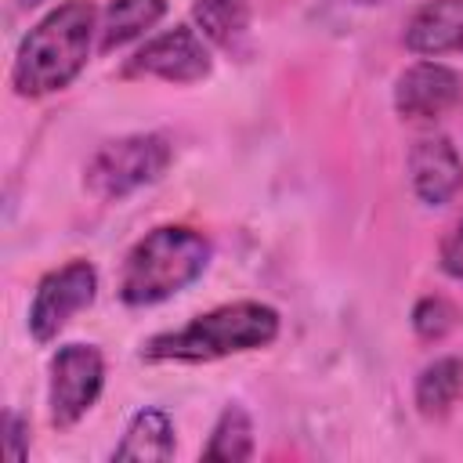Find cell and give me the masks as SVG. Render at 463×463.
<instances>
[{
    "instance_id": "6da1fadb",
    "label": "cell",
    "mask_w": 463,
    "mask_h": 463,
    "mask_svg": "<svg viewBox=\"0 0 463 463\" xmlns=\"http://www.w3.org/2000/svg\"><path fill=\"white\" fill-rule=\"evenodd\" d=\"M98 33L90 0H65L47 11L18 43L11 61V87L18 98H47L65 90L87 65Z\"/></svg>"
},
{
    "instance_id": "7a4b0ae2",
    "label": "cell",
    "mask_w": 463,
    "mask_h": 463,
    "mask_svg": "<svg viewBox=\"0 0 463 463\" xmlns=\"http://www.w3.org/2000/svg\"><path fill=\"white\" fill-rule=\"evenodd\" d=\"M279 311L260 300H235L195 315L188 326L156 333L141 344L145 362H217L228 354L257 351L275 344Z\"/></svg>"
},
{
    "instance_id": "3957f363",
    "label": "cell",
    "mask_w": 463,
    "mask_h": 463,
    "mask_svg": "<svg viewBox=\"0 0 463 463\" xmlns=\"http://www.w3.org/2000/svg\"><path fill=\"white\" fill-rule=\"evenodd\" d=\"M213 246L188 224H159L130 246L119 268V300L127 307H152L188 289L210 264Z\"/></svg>"
},
{
    "instance_id": "277c9868",
    "label": "cell",
    "mask_w": 463,
    "mask_h": 463,
    "mask_svg": "<svg viewBox=\"0 0 463 463\" xmlns=\"http://www.w3.org/2000/svg\"><path fill=\"white\" fill-rule=\"evenodd\" d=\"M174 159V145L166 134H123L105 141L83 170V184L101 203H119L145 184H156Z\"/></svg>"
},
{
    "instance_id": "5b68a950",
    "label": "cell",
    "mask_w": 463,
    "mask_h": 463,
    "mask_svg": "<svg viewBox=\"0 0 463 463\" xmlns=\"http://www.w3.org/2000/svg\"><path fill=\"white\" fill-rule=\"evenodd\" d=\"M105 387V358L94 344H65L51 358L47 412L58 430L76 427Z\"/></svg>"
},
{
    "instance_id": "8992f818",
    "label": "cell",
    "mask_w": 463,
    "mask_h": 463,
    "mask_svg": "<svg viewBox=\"0 0 463 463\" xmlns=\"http://www.w3.org/2000/svg\"><path fill=\"white\" fill-rule=\"evenodd\" d=\"M98 297V268L90 260H69L54 271H47L36 282L33 304H29V333L36 344L54 340L83 307H90Z\"/></svg>"
},
{
    "instance_id": "52a82bcc",
    "label": "cell",
    "mask_w": 463,
    "mask_h": 463,
    "mask_svg": "<svg viewBox=\"0 0 463 463\" xmlns=\"http://www.w3.org/2000/svg\"><path fill=\"white\" fill-rule=\"evenodd\" d=\"M213 69L210 43L192 25H174L152 40H145L134 58H127L123 76H148L163 83H199Z\"/></svg>"
},
{
    "instance_id": "ba28073f",
    "label": "cell",
    "mask_w": 463,
    "mask_h": 463,
    "mask_svg": "<svg viewBox=\"0 0 463 463\" xmlns=\"http://www.w3.org/2000/svg\"><path fill=\"white\" fill-rule=\"evenodd\" d=\"M463 105V76L441 61H416L394 80V112L402 119H438Z\"/></svg>"
},
{
    "instance_id": "9c48e42d",
    "label": "cell",
    "mask_w": 463,
    "mask_h": 463,
    "mask_svg": "<svg viewBox=\"0 0 463 463\" xmlns=\"http://www.w3.org/2000/svg\"><path fill=\"white\" fill-rule=\"evenodd\" d=\"M409 184L423 206H445L463 188V156L445 134H423L409 148Z\"/></svg>"
},
{
    "instance_id": "30bf717a",
    "label": "cell",
    "mask_w": 463,
    "mask_h": 463,
    "mask_svg": "<svg viewBox=\"0 0 463 463\" xmlns=\"http://www.w3.org/2000/svg\"><path fill=\"white\" fill-rule=\"evenodd\" d=\"M405 47L420 58L463 51V0H427L405 22Z\"/></svg>"
},
{
    "instance_id": "8fae6325",
    "label": "cell",
    "mask_w": 463,
    "mask_h": 463,
    "mask_svg": "<svg viewBox=\"0 0 463 463\" xmlns=\"http://www.w3.org/2000/svg\"><path fill=\"white\" fill-rule=\"evenodd\" d=\"M174 423L163 409H141L130 416L119 445L112 449V459L119 463H166L174 459Z\"/></svg>"
},
{
    "instance_id": "7c38bea8",
    "label": "cell",
    "mask_w": 463,
    "mask_h": 463,
    "mask_svg": "<svg viewBox=\"0 0 463 463\" xmlns=\"http://www.w3.org/2000/svg\"><path fill=\"white\" fill-rule=\"evenodd\" d=\"M163 14H166V0H109L101 25H98V51L112 54L134 43L152 25H159Z\"/></svg>"
},
{
    "instance_id": "4fadbf2b",
    "label": "cell",
    "mask_w": 463,
    "mask_h": 463,
    "mask_svg": "<svg viewBox=\"0 0 463 463\" xmlns=\"http://www.w3.org/2000/svg\"><path fill=\"white\" fill-rule=\"evenodd\" d=\"M459 398H463V358L459 354L434 358L430 365L420 369L416 387H412V402H416L420 416L441 420L456 409Z\"/></svg>"
},
{
    "instance_id": "5bb4252c",
    "label": "cell",
    "mask_w": 463,
    "mask_h": 463,
    "mask_svg": "<svg viewBox=\"0 0 463 463\" xmlns=\"http://www.w3.org/2000/svg\"><path fill=\"white\" fill-rule=\"evenodd\" d=\"M192 22L206 43L235 51L250 33V0H192Z\"/></svg>"
},
{
    "instance_id": "9a60e30c",
    "label": "cell",
    "mask_w": 463,
    "mask_h": 463,
    "mask_svg": "<svg viewBox=\"0 0 463 463\" xmlns=\"http://www.w3.org/2000/svg\"><path fill=\"white\" fill-rule=\"evenodd\" d=\"M203 459H224V463H242V459H253V420L242 405H224L213 430H210V441L203 449Z\"/></svg>"
},
{
    "instance_id": "2e32d148",
    "label": "cell",
    "mask_w": 463,
    "mask_h": 463,
    "mask_svg": "<svg viewBox=\"0 0 463 463\" xmlns=\"http://www.w3.org/2000/svg\"><path fill=\"white\" fill-rule=\"evenodd\" d=\"M456 326H459V307H456L449 297L427 293V297H420V300L412 304V329H416V336H420L423 344L445 340Z\"/></svg>"
},
{
    "instance_id": "e0dca14e",
    "label": "cell",
    "mask_w": 463,
    "mask_h": 463,
    "mask_svg": "<svg viewBox=\"0 0 463 463\" xmlns=\"http://www.w3.org/2000/svg\"><path fill=\"white\" fill-rule=\"evenodd\" d=\"M438 264L449 279L463 282V213L449 224V232L441 235V246H438Z\"/></svg>"
},
{
    "instance_id": "ac0fdd59",
    "label": "cell",
    "mask_w": 463,
    "mask_h": 463,
    "mask_svg": "<svg viewBox=\"0 0 463 463\" xmlns=\"http://www.w3.org/2000/svg\"><path fill=\"white\" fill-rule=\"evenodd\" d=\"M4 449L11 459H25L29 456V420L14 409L4 412Z\"/></svg>"
},
{
    "instance_id": "d6986e66",
    "label": "cell",
    "mask_w": 463,
    "mask_h": 463,
    "mask_svg": "<svg viewBox=\"0 0 463 463\" xmlns=\"http://www.w3.org/2000/svg\"><path fill=\"white\" fill-rule=\"evenodd\" d=\"M36 4H43V0H18V7H36Z\"/></svg>"
},
{
    "instance_id": "ffe728a7",
    "label": "cell",
    "mask_w": 463,
    "mask_h": 463,
    "mask_svg": "<svg viewBox=\"0 0 463 463\" xmlns=\"http://www.w3.org/2000/svg\"><path fill=\"white\" fill-rule=\"evenodd\" d=\"M358 4H380V0H358Z\"/></svg>"
}]
</instances>
